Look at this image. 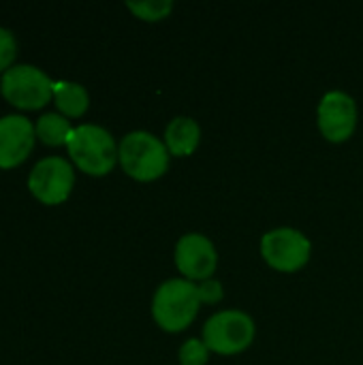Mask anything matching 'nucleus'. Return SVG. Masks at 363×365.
Segmentation results:
<instances>
[{
    "label": "nucleus",
    "mask_w": 363,
    "mask_h": 365,
    "mask_svg": "<svg viewBox=\"0 0 363 365\" xmlns=\"http://www.w3.org/2000/svg\"><path fill=\"white\" fill-rule=\"evenodd\" d=\"M180 364L182 365H205L210 359V349L205 346L203 340L190 338L180 346Z\"/></svg>",
    "instance_id": "2eb2a0df"
},
{
    "label": "nucleus",
    "mask_w": 363,
    "mask_h": 365,
    "mask_svg": "<svg viewBox=\"0 0 363 365\" xmlns=\"http://www.w3.org/2000/svg\"><path fill=\"white\" fill-rule=\"evenodd\" d=\"M53 103L58 107V113H62L64 118H81L88 111L90 94L81 83L62 79L53 86Z\"/></svg>",
    "instance_id": "f8f14e48"
},
{
    "label": "nucleus",
    "mask_w": 363,
    "mask_h": 365,
    "mask_svg": "<svg viewBox=\"0 0 363 365\" xmlns=\"http://www.w3.org/2000/svg\"><path fill=\"white\" fill-rule=\"evenodd\" d=\"M255 340V321L242 310H223L203 325V342L218 355H237Z\"/></svg>",
    "instance_id": "39448f33"
},
{
    "label": "nucleus",
    "mask_w": 363,
    "mask_h": 365,
    "mask_svg": "<svg viewBox=\"0 0 363 365\" xmlns=\"http://www.w3.org/2000/svg\"><path fill=\"white\" fill-rule=\"evenodd\" d=\"M66 150L75 167L88 175H107L118 163V143L113 135L98 124H79L73 128Z\"/></svg>",
    "instance_id": "f257e3e1"
},
{
    "label": "nucleus",
    "mask_w": 363,
    "mask_h": 365,
    "mask_svg": "<svg viewBox=\"0 0 363 365\" xmlns=\"http://www.w3.org/2000/svg\"><path fill=\"white\" fill-rule=\"evenodd\" d=\"M199 297L201 302H208V304H218L223 299V284L218 280H205L201 287H199Z\"/></svg>",
    "instance_id": "f3484780"
},
{
    "label": "nucleus",
    "mask_w": 363,
    "mask_h": 365,
    "mask_svg": "<svg viewBox=\"0 0 363 365\" xmlns=\"http://www.w3.org/2000/svg\"><path fill=\"white\" fill-rule=\"evenodd\" d=\"M175 265L186 280H210L218 265V255L212 244L201 233H186L175 246Z\"/></svg>",
    "instance_id": "9d476101"
},
{
    "label": "nucleus",
    "mask_w": 363,
    "mask_h": 365,
    "mask_svg": "<svg viewBox=\"0 0 363 365\" xmlns=\"http://www.w3.org/2000/svg\"><path fill=\"white\" fill-rule=\"evenodd\" d=\"M75 186V169L62 156H45L28 173V190L45 205L64 203Z\"/></svg>",
    "instance_id": "423d86ee"
},
{
    "label": "nucleus",
    "mask_w": 363,
    "mask_h": 365,
    "mask_svg": "<svg viewBox=\"0 0 363 365\" xmlns=\"http://www.w3.org/2000/svg\"><path fill=\"white\" fill-rule=\"evenodd\" d=\"M118 163L131 178L139 182H152L167 171L169 150L152 133L133 130L124 135L118 145Z\"/></svg>",
    "instance_id": "7ed1b4c3"
},
{
    "label": "nucleus",
    "mask_w": 363,
    "mask_h": 365,
    "mask_svg": "<svg viewBox=\"0 0 363 365\" xmlns=\"http://www.w3.org/2000/svg\"><path fill=\"white\" fill-rule=\"evenodd\" d=\"M201 139V128L193 118H173L165 130V145L173 156H190Z\"/></svg>",
    "instance_id": "9b49d317"
},
{
    "label": "nucleus",
    "mask_w": 363,
    "mask_h": 365,
    "mask_svg": "<svg viewBox=\"0 0 363 365\" xmlns=\"http://www.w3.org/2000/svg\"><path fill=\"white\" fill-rule=\"evenodd\" d=\"M36 130L32 120L21 113L0 115V169L19 167L32 152Z\"/></svg>",
    "instance_id": "1a4fd4ad"
},
{
    "label": "nucleus",
    "mask_w": 363,
    "mask_h": 365,
    "mask_svg": "<svg viewBox=\"0 0 363 365\" xmlns=\"http://www.w3.org/2000/svg\"><path fill=\"white\" fill-rule=\"evenodd\" d=\"M310 252H312L310 240L302 231L291 227L267 231L261 237V255L267 261V265L274 267L276 272L293 274L302 269L308 263Z\"/></svg>",
    "instance_id": "0eeeda50"
},
{
    "label": "nucleus",
    "mask_w": 363,
    "mask_h": 365,
    "mask_svg": "<svg viewBox=\"0 0 363 365\" xmlns=\"http://www.w3.org/2000/svg\"><path fill=\"white\" fill-rule=\"evenodd\" d=\"M199 287L186 278H171L163 282L152 299V317L165 331H184L199 312Z\"/></svg>",
    "instance_id": "f03ea898"
},
{
    "label": "nucleus",
    "mask_w": 363,
    "mask_h": 365,
    "mask_svg": "<svg viewBox=\"0 0 363 365\" xmlns=\"http://www.w3.org/2000/svg\"><path fill=\"white\" fill-rule=\"evenodd\" d=\"M56 81L34 64H13L0 75V94L17 109L32 111L53 101Z\"/></svg>",
    "instance_id": "20e7f679"
},
{
    "label": "nucleus",
    "mask_w": 363,
    "mask_h": 365,
    "mask_svg": "<svg viewBox=\"0 0 363 365\" xmlns=\"http://www.w3.org/2000/svg\"><path fill=\"white\" fill-rule=\"evenodd\" d=\"M319 128L327 141H347L357 128V105L351 94L342 90L327 92L319 103Z\"/></svg>",
    "instance_id": "6e6552de"
},
{
    "label": "nucleus",
    "mask_w": 363,
    "mask_h": 365,
    "mask_svg": "<svg viewBox=\"0 0 363 365\" xmlns=\"http://www.w3.org/2000/svg\"><path fill=\"white\" fill-rule=\"evenodd\" d=\"M75 126H71V120L64 118L58 111H45L43 115L36 118L34 122V130H36V139L43 141L49 148H58V145H66L71 133Z\"/></svg>",
    "instance_id": "ddd939ff"
},
{
    "label": "nucleus",
    "mask_w": 363,
    "mask_h": 365,
    "mask_svg": "<svg viewBox=\"0 0 363 365\" xmlns=\"http://www.w3.org/2000/svg\"><path fill=\"white\" fill-rule=\"evenodd\" d=\"M126 6L145 21H158L165 19L173 11L171 0H141V2H126Z\"/></svg>",
    "instance_id": "4468645a"
},
{
    "label": "nucleus",
    "mask_w": 363,
    "mask_h": 365,
    "mask_svg": "<svg viewBox=\"0 0 363 365\" xmlns=\"http://www.w3.org/2000/svg\"><path fill=\"white\" fill-rule=\"evenodd\" d=\"M15 56H17V38L9 28L0 26V75L13 66Z\"/></svg>",
    "instance_id": "dca6fc26"
}]
</instances>
